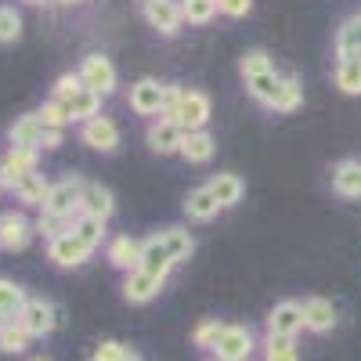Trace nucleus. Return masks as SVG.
I'll use <instances>...</instances> for the list:
<instances>
[{
  "label": "nucleus",
  "mask_w": 361,
  "mask_h": 361,
  "mask_svg": "<svg viewBox=\"0 0 361 361\" xmlns=\"http://www.w3.org/2000/svg\"><path fill=\"white\" fill-rule=\"evenodd\" d=\"M80 192H83V177L51 180V192H47V199H44V209H40V214L73 221V217L80 214Z\"/></svg>",
  "instance_id": "nucleus-1"
},
{
  "label": "nucleus",
  "mask_w": 361,
  "mask_h": 361,
  "mask_svg": "<svg viewBox=\"0 0 361 361\" xmlns=\"http://www.w3.org/2000/svg\"><path fill=\"white\" fill-rule=\"evenodd\" d=\"M37 238V221H29L22 209L0 214V250L4 253H25Z\"/></svg>",
  "instance_id": "nucleus-2"
},
{
  "label": "nucleus",
  "mask_w": 361,
  "mask_h": 361,
  "mask_svg": "<svg viewBox=\"0 0 361 361\" xmlns=\"http://www.w3.org/2000/svg\"><path fill=\"white\" fill-rule=\"evenodd\" d=\"M18 325L33 340H44V336H51L58 329V307L51 304V300H44V296H29L22 314H18Z\"/></svg>",
  "instance_id": "nucleus-3"
},
{
  "label": "nucleus",
  "mask_w": 361,
  "mask_h": 361,
  "mask_svg": "<svg viewBox=\"0 0 361 361\" xmlns=\"http://www.w3.org/2000/svg\"><path fill=\"white\" fill-rule=\"evenodd\" d=\"M253 350H257V340L246 325H224L221 340L209 350V361H250Z\"/></svg>",
  "instance_id": "nucleus-4"
},
{
  "label": "nucleus",
  "mask_w": 361,
  "mask_h": 361,
  "mask_svg": "<svg viewBox=\"0 0 361 361\" xmlns=\"http://www.w3.org/2000/svg\"><path fill=\"white\" fill-rule=\"evenodd\" d=\"M264 329H267V336L296 340L300 333H304V304H296V300H279V304L267 311Z\"/></svg>",
  "instance_id": "nucleus-5"
},
{
  "label": "nucleus",
  "mask_w": 361,
  "mask_h": 361,
  "mask_svg": "<svg viewBox=\"0 0 361 361\" xmlns=\"http://www.w3.org/2000/svg\"><path fill=\"white\" fill-rule=\"evenodd\" d=\"M80 80H83L87 90H94V94H102V98H109L116 90V83H119L116 66L109 62L105 54H87L80 62Z\"/></svg>",
  "instance_id": "nucleus-6"
},
{
  "label": "nucleus",
  "mask_w": 361,
  "mask_h": 361,
  "mask_svg": "<svg viewBox=\"0 0 361 361\" xmlns=\"http://www.w3.org/2000/svg\"><path fill=\"white\" fill-rule=\"evenodd\" d=\"M145 22L163 37H177L180 25H185V15H180V0H145L141 4Z\"/></svg>",
  "instance_id": "nucleus-7"
},
{
  "label": "nucleus",
  "mask_w": 361,
  "mask_h": 361,
  "mask_svg": "<svg viewBox=\"0 0 361 361\" xmlns=\"http://www.w3.org/2000/svg\"><path fill=\"white\" fill-rule=\"evenodd\" d=\"M209 116H214V105H209V94H202V90H185V98H180V109L173 116V123L180 130H206Z\"/></svg>",
  "instance_id": "nucleus-8"
},
{
  "label": "nucleus",
  "mask_w": 361,
  "mask_h": 361,
  "mask_svg": "<svg viewBox=\"0 0 361 361\" xmlns=\"http://www.w3.org/2000/svg\"><path fill=\"white\" fill-rule=\"evenodd\" d=\"M90 257H94V250L83 246L73 231H66V235H58V238H51V243H47V260L54 267H66V271L69 267H83Z\"/></svg>",
  "instance_id": "nucleus-9"
},
{
  "label": "nucleus",
  "mask_w": 361,
  "mask_h": 361,
  "mask_svg": "<svg viewBox=\"0 0 361 361\" xmlns=\"http://www.w3.org/2000/svg\"><path fill=\"white\" fill-rule=\"evenodd\" d=\"M80 141L87 148H94V152H102V156H112L119 148V127L112 123L109 116H94V119H87V123L80 127Z\"/></svg>",
  "instance_id": "nucleus-10"
},
{
  "label": "nucleus",
  "mask_w": 361,
  "mask_h": 361,
  "mask_svg": "<svg viewBox=\"0 0 361 361\" xmlns=\"http://www.w3.org/2000/svg\"><path fill=\"white\" fill-rule=\"evenodd\" d=\"M180 137H185V130H180L173 119H163V116L148 119L145 141H148V148H152L156 156H177L180 152Z\"/></svg>",
  "instance_id": "nucleus-11"
},
{
  "label": "nucleus",
  "mask_w": 361,
  "mask_h": 361,
  "mask_svg": "<svg viewBox=\"0 0 361 361\" xmlns=\"http://www.w3.org/2000/svg\"><path fill=\"white\" fill-rule=\"evenodd\" d=\"M130 109L137 116H148V119H156L163 116V83L152 80V76H141L137 83H130Z\"/></svg>",
  "instance_id": "nucleus-12"
},
{
  "label": "nucleus",
  "mask_w": 361,
  "mask_h": 361,
  "mask_svg": "<svg viewBox=\"0 0 361 361\" xmlns=\"http://www.w3.org/2000/svg\"><path fill=\"white\" fill-rule=\"evenodd\" d=\"M80 214L94 217V221H105L116 214V199L112 192L102 185V180H83V192H80Z\"/></svg>",
  "instance_id": "nucleus-13"
},
{
  "label": "nucleus",
  "mask_w": 361,
  "mask_h": 361,
  "mask_svg": "<svg viewBox=\"0 0 361 361\" xmlns=\"http://www.w3.org/2000/svg\"><path fill=\"white\" fill-rule=\"evenodd\" d=\"M163 282L166 279L148 275V271L134 267L130 275L123 279V300H127V304H152V300L159 296V289H163Z\"/></svg>",
  "instance_id": "nucleus-14"
},
{
  "label": "nucleus",
  "mask_w": 361,
  "mask_h": 361,
  "mask_svg": "<svg viewBox=\"0 0 361 361\" xmlns=\"http://www.w3.org/2000/svg\"><path fill=\"white\" fill-rule=\"evenodd\" d=\"M336 304L333 300H325V296H311V300H304V329L307 333H318V336H325V333H333L336 329Z\"/></svg>",
  "instance_id": "nucleus-15"
},
{
  "label": "nucleus",
  "mask_w": 361,
  "mask_h": 361,
  "mask_svg": "<svg viewBox=\"0 0 361 361\" xmlns=\"http://www.w3.org/2000/svg\"><path fill=\"white\" fill-rule=\"evenodd\" d=\"M105 260L116 267V271H130L141 264V243L137 238H130V235H116V238H109V246H105Z\"/></svg>",
  "instance_id": "nucleus-16"
},
{
  "label": "nucleus",
  "mask_w": 361,
  "mask_h": 361,
  "mask_svg": "<svg viewBox=\"0 0 361 361\" xmlns=\"http://www.w3.org/2000/svg\"><path fill=\"white\" fill-rule=\"evenodd\" d=\"M206 188H209V195L217 199L221 209H231V206L243 202V195H246V180L238 177V173H214V177L206 180Z\"/></svg>",
  "instance_id": "nucleus-17"
},
{
  "label": "nucleus",
  "mask_w": 361,
  "mask_h": 361,
  "mask_svg": "<svg viewBox=\"0 0 361 361\" xmlns=\"http://www.w3.org/2000/svg\"><path fill=\"white\" fill-rule=\"evenodd\" d=\"M47 192H51V180H47V173H40V170L18 177V180H15V188H11V195H15L22 206H29V209H44Z\"/></svg>",
  "instance_id": "nucleus-18"
},
{
  "label": "nucleus",
  "mask_w": 361,
  "mask_h": 361,
  "mask_svg": "<svg viewBox=\"0 0 361 361\" xmlns=\"http://www.w3.org/2000/svg\"><path fill=\"white\" fill-rule=\"evenodd\" d=\"M137 267H141V271H148V275H159V279H166V275H170L173 260H170V253L163 250V238H159V235L141 238V264H137Z\"/></svg>",
  "instance_id": "nucleus-19"
},
{
  "label": "nucleus",
  "mask_w": 361,
  "mask_h": 361,
  "mask_svg": "<svg viewBox=\"0 0 361 361\" xmlns=\"http://www.w3.org/2000/svg\"><path fill=\"white\" fill-rule=\"evenodd\" d=\"M333 192L343 199H361V159H340L333 166Z\"/></svg>",
  "instance_id": "nucleus-20"
},
{
  "label": "nucleus",
  "mask_w": 361,
  "mask_h": 361,
  "mask_svg": "<svg viewBox=\"0 0 361 361\" xmlns=\"http://www.w3.org/2000/svg\"><path fill=\"white\" fill-rule=\"evenodd\" d=\"M40 137H44V123H40L37 112L18 116L15 123H11V130H8L11 148H40Z\"/></svg>",
  "instance_id": "nucleus-21"
},
{
  "label": "nucleus",
  "mask_w": 361,
  "mask_h": 361,
  "mask_svg": "<svg viewBox=\"0 0 361 361\" xmlns=\"http://www.w3.org/2000/svg\"><path fill=\"white\" fill-rule=\"evenodd\" d=\"M217 152V141L209 130H188L185 137H180V152L177 156H185L188 163H209Z\"/></svg>",
  "instance_id": "nucleus-22"
},
{
  "label": "nucleus",
  "mask_w": 361,
  "mask_h": 361,
  "mask_svg": "<svg viewBox=\"0 0 361 361\" xmlns=\"http://www.w3.org/2000/svg\"><path fill=\"white\" fill-rule=\"evenodd\" d=\"M159 238H163V250L170 253V260L173 264H185V260H192V253H195V238H192V231L188 228H163L159 231Z\"/></svg>",
  "instance_id": "nucleus-23"
},
{
  "label": "nucleus",
  "mask_w": 361,
  "mask_h": 361,
  "mask_svg": "<svg viewBox=\"0 0 361 361\" xmlns=\"http://www.w3.org/2000/svg\"><path fill=\"white\" fill-rule=\"evenodd\" d=\"M66 105V112H69V123H87V119H94V116H102V94H94V90H80V94H73L69 102H62Z\"/></svg>",
  "instance_id": "nucleus-24"
},
{
  "label": "nucleus",
  "mask_w": 361,
  "mask_h": 361,
  "mask_svg": "<svg viewBox=\"0 0 361 361\" xmlns=\"http://www.w3.org/2000/svg\"><path fill=\"white\" fill-rule=\"evenodd\" d=\"M217 214H221V206H217L214 195H209L206 185H199L195 192H188V199H185V217H188V221L206 224V221H214Z\"/></svg>",
  "instance_id": "nucleus-25"
},
{
  "label": "nucleus",
  "mask_w": 361,
  "mask_h": 361,
  "mask_svg": "<svg viewBox=\"0 0 361 361\" xmlns=\"http://www.w3.org/2000/svg\"><path fill=\"white\" fill-rule=\"evenodd\" d=\"M243 83H246V90H250V98H253L257 105L271 109V102H275V94H279V87H282V76H279L275 69H267V73H257V76H250V80H243Z\"/></svg>",
  "instance_id": "nucleus-26"
},
{
  "label": "nucleus",
  "mask_w": 361,
  "mask_h": 361,
  "mask_svg": "<svg viewBox=\"0 0 361 361\" xmlns=\"http://www.w3.org/2000/svg\"><path fill=\"white\" fill-rule=\"evenodd\" d=\"M69 231L80 238L83 246H90V250H98L105 238H109V231H105V221H94V217H87V214H76L73 221H69Z\"/></svg>",
  "instance_id": "nucleus-27"
},
{
  "label": "nucleus",
  "mask_w": 361,
  "mask_h": 361,
  "mask_svg": "<svg viewBox=\"0 0 361 361\" xmlns=\"http://www.w3.org/2000/svg\"><path fill=\"white\" fill-rule=\"evenodd\" d=\"M29 343H33V336L25 333V329L18 325V318L4 322L0 325V354H8V357H18L29 350Z\"/></svg>",
  "instance_id": "nucleus-28"
},
{
  "label": "nucleus",
  "mask_w": 361,
  "mask_h": 361,
  "mask_svg": "<svg viewBox=\"0 0 361 361\" xmlns=\"http://www.w3.org/2000/svg\"><path fill=\"white\" fill-rule=\"evenodd\" d=\"M300 105H304V87H300V80H296V76H282V87H279L275 102H271V112L289 116V112H296Z\"/></svg>",
  "instance_id": "nucleus-29"
},
{
  "label": "nucleus",
  "mask_w": 361,
  "mask_h": 361,
  "mask_svg": "<svg viewBox=\"0 0 361 361\" xmlns=\"http://www.w3.org/2000/svg\"><path fill=\"white\" fill-rule=\"evenodd\" d=\"M336 54L340 58H361V15L347 18L336 33Z\"/></svg>",
  "instance_id": "nucleus-30"
},
{
  "label": "nucleus",
  "mask_w": 361,
  "mask_h": 361,
  "mask_svg": "<svg viewBox=\"0 0 361 361\" xmlns=\"http://www.w3.org/2000/svg\"><path fill=\"white\" fill-rule=\"evenodd\" d=\"M336 87L347 98L361 94V58H340L336 62Z\"/></svg>",
  "instance_id": "nucleus-31"
},
{
  "label": "nucleus",
  "mask_w": 361,
  "mask_h": 361,
  "mask_svg": "<svg viewBox=\"0 0 361 361\" xmlns=\"http://www.w3.org/2000/svg\"><path fill=\"white\" fill-rule=\"evenodd\" d=\"M25 300H29V296H25V289H22L18 282H11V279H0V314H4L8 322L22 314Z\"/></svg>",
  "instance_id": "nucleus-32"
},
{
  "label": "nucleus",
  "mask_w": 361,
  "mask_h": 361,
  "mask_svg": "<svg viewBox=\"0 0 361 361\" xmlns=\"http://www.w3.org/2000/svg\"><path fill=\"white\" fill-rule=\"evenodd\" d=\"M224 325H228V322H221V318H202V322L192 329V343H195L202 354H209V350H214V343L221 340Z\"/></svg>",
  "instance_id": "nucleus-33"
},
{
  "label": "nucleus",
  "mask_w": 361,
  "mask_h": 361,
  "mask_svg": "<svg viewBox=\"0 0 361 361\" xmlns=\"http://www.w3.org/2000/svg\"><path fill=\"white\" fill-rule=\"evenodd\" d=\"M264 361H300V350H296V340H286V336H267L264 333Z\"/></svg>",
  "instance_id": "nucleus-34"
},
{
  "label": "nucleus",
  "mask_w": 361,
  "mask_h": 361,
  "mask_svg": "<svg viewBox=\"0 0 361 361\" xmlns=\"http://www.w3.org/2000/svg\"><path fill=\"white\" fill-rule=\"evenodd\" d=\"M180 15L188 25H209L217 18V4L214 0H180Z\"/></svg>",
  "instance_id": "nucleus-35"
},
{
  "label": "nucleus",
  "mask_w": 361,
  "mask_h": 361,
  "mask_svg": "<svg viewBox=\"0 0 361 361\" xmlns=\"http://www.w3.org/2000/svg\"><path fill=\"white\" fill-rule=\"evenodd\" d=\"M267 69H275V62H271V54L264 47H253V51H246L243 58H238V73H243V80H250L257 73H267Z\"/></svg>",
  "instance_id": "nucleus-36"
},
{
  "label": "nucleus",
  "mask_w": 361,
  "mask_h": 361,
  "mask_svg": "<svg viewBox=\"0 0 361 361\" xmlns=\"http://www.w3.org/2000/svg\"><path fill=\"white\" fill-rule=\"evenodd\" d=\"M37 116H40V123H44V130H66L69 127V112H66V105L62 102H44L40 109H37Z\"/></svg>",
  "instance_id": "nucleus-37"
},
{
  "label": "nucleus",
  "mask_w": 361,
  "mask_h": 361,
  "mask_svg": "<svg viewBox=\"0 0 361 361\" xmlns=\"http://www.w3.org/2000/svg\"><path fill=\"white\" fill-rule=\"evenodd\" d=\"M22 40V15L11 4H0V44Z\"/></svg>",
  "instance_id": "nucleus-38"
},
{
  "label": "nucleus",
  "mask_w": 361,
  "mask_h": 361,
  "mask_svg": "<svg viewBox=\"0 0 361 361\" xmlns=\"http://www.w3.org/2000/svg\"><path fill=\"white\" fill-rule=\"evenodd\" d=\"M134 354V347H127L123 340H102L90 350V361H127Z\"/></svg>",
  "instance_id": "nucleus-39"
},
{
  "label": "nucleus",
  "mask_w": 361,
  "mask_h": 361,
  "mask_svg": "<svg viewBox=\"0 0 361 361\" xmlns=\"http://www.w3.org/2000/svg\"><path fill=\"white\" fill-rule=\"evenodd\" d=\"M83 90V80H80V73H62L54 80V87H51V98L54 102H69L73 94H80Z\"/></svg>",
  "instance_id": "nucleus-40"
},
{
  "label": "nucleus",
  "mask_w": 361,
  "mask_h": 361,
  "mask_svg": "<svg viewBox=\"0 0 361 361\" xmlns=\"http://www.w3.org/2000/svg\"><path fill=\"white\" fill-rule=\"evenodd\" d=\"M69 231V221L66 217H51V214H40L37 217V235H44L47 243L51 238H58V235H66Z\"/></svg>",
  "instance_id": "nucleus-41"
},
{
  "label": "nucleus",
  "mask_w": 361,
  "mask_h": 361,
  "mask_svg": "<svg viewBox=\"0 0 361 361\" xmlns=\"http://www.w3.org/2000/svg\"><path fill=\"white\" fill-rule=\"evenodd\" d=\"M185 90H188V87H180V83H163V119H173V116H177Z\"/></svg>",
  "instance_id": "nucleus-42"
},
{
  "label": "nucleus",
  "mask_w": 361,
  "mask_h": 361,
  "mask_svg": "<svg viewBox=\"0 0 361 361\" xmlns=\"http://www.w3.org/2000/svg\"><path fill=\"white\" fill-rule=\"evenodd\" d=\"M217 4V15H228V18H246L253 11V0H214Z\"/></svg>",
  "instance_id": "nucleus-43"
},
{
  "label": "nucleus",
  "mask_w": 361,
  "mask_h": 361,
  "mask_svg": "<svg viewBox=\"0 0 361 361\" xmlns=\"http://www.w3.org/2000/svg\"><path fill=\"white\" fill-rule=\"evenodd\" d=\"M62 141H66V130H44V137H40V148L54 152V148H62Z\"/></svg>",
  "instance_id": "nucleus-44"
},
{
  "label": "nucleus",
  "mask_w": 361,
  "mask_h": 361,
  "mask_svg": "<svg viewBox=\"0 0 361 361\" xmlns=\"http://www.w3.org/2000/svg\"><path fill=\"white\" fill-rule=\"evenodd\" d=\"M54 4H66V8H73V4H83V0H54Z\"/></svg>",
  "instance_id": "nucleus-45"
},
{
  "label": "nucleus",
  "mask_w": 361,
  "mask_h": 361,
  "mask_svg": "<svg viewBox=\"0 0 361 361\" xmlns=\"http://www.w3.org/2000/svg\"><path fill=\"white\" fill-rule=\"evenodd\" d=\"M127 361H141V354H137V350H134V354H130V357H127Z\"/></svg>",
  "instance_id": "nucleus-46"
},
{
  "label": "nucleus",
  "mask_w": 361,
  "mask_h": 361,
  "mask_svg": "<svg viewBox=\"0 0 361 361\" xmlns=\"http://www.w3.org/2000/svg\"><path fill=\"white\" fill-rule=\"evenodd\" d=\"M25 4H47V0H25Z\"/></svg>",
  "instance_id": "nucleus-47"
},
{
  "label": "nucleus",
  "mask_w": 361,
  "mask_h": 361,
  "mask_svg": "<svg viewBox=\"0 0 361 361\" xmlns=\"http://www.w3.org/2000/svg\"><path fill=\"white\" fill-rule=\"evenodd\" d=\"M29 361H51V357H29Z\"/></svg>",
  "instance_id": "nucleus-48"
},
{
  "label": "nucleus",
  "mask_w": 361,
  "mask_h": 361,
  "mask_svg": "<svg viewBox=\"0 0 361 361\" xmlns=\"http://www.w3.org/2000/svg\"><path fill=\"white\" fill-rule=\"evenodd\" d=\"M4 322H8V318H4V314H0V325H4Z\"/></svg>",
  "instance_id": "nucleus-49"
},
{
  "label": "nucleus",
  "mask_w": 361,
  "mask_h": 361,
  "mask_svg": "<svg viewBox=\"0 0 361 361\" xmlns=\"http://www.w3.org/2000/svg\"><path fill=\"white\" fill-rule=\"evenodd\" d=\"M0 195H4V188H0Z\"/></svg>",
  "instance_id": "nucleus-50"
},
{
  "label": "nucleus",
  "mask_w": 361,
  "mask_h": 361,
  "mask_svg": "<svg viewBox=\"0 0 361 361\" xmlns=\"http://www.w3.org/2000/svg\"><path fill=\"white\" fill-rule=\"evenodd\" d=\"M141 4H145V0H141Z\"/></svg>",
  "instance_id": "nucleus-51"
}]
</instances>
